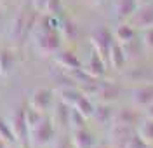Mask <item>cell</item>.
<instances>
[{"mask_svg":"<svg viewBox=\"0 0 153 148\" xmlns=\"http://www.w3.org/2000/svg\"><path fill=\"white\" fill-rule=\"evenodd\" d=\"M54 138V126H52V118L42 117L35 127L30 131V147L38 148L47 145L51 139Z\"/></svg>","mask_w":153,"mask_h":148,"instance_id":"obj_1","label":"cell"},{"mask_svg":"<svg viewBox=\"0 0 153 148\" xmlns=\"http://www.w3.org/2000/svg\"><path fill=\"white\" fill-rule=\"evenodd\" d=\"M35 44L40 52L52 54V52H57L59 45H61V39H59L57 30H38Z\"/></svg>","mask_w":153,"mask_h":148,"instance_id":"obj_2","label":"cell"},{"mask_svg":"<svg viewBox=\"0 0 153 148\" xmlns=\"http://www.w3.org/2000/svg\"><path fill=\"white\" fill-rule=\"evenodd\" d=\"M10 126L12 131L18 138V143L21 145H30V126L26 122V115H25V106H21L14 112V115L10 118Z\"/></svg>","mask_w":153,"mask_h":148,"instance_id":"obj_3","label":"cell"},{"mask_svg":"<svg viewBox=\"0 0 153 148\" xmlns=\"http://www.w3.org/2000/svg\"><path fill=\"white\" fill-rule=\"evenodd\" d=\"M52 103H54V92L51 89H38L33 92V96L30 99V106L40 110L42 113L47 112L52 106Z\"/></svg>","mask_w":153,"mask_h":148,"instance_id":"obj_4","label":"cell"},{"mask_svg":"<svg viewBox=\"0 0 153 148\" xmlns=\"http://www.w3.org/2000/svg\"><path fill=\"white\" fill-rule=\"evenodd\" d=\"M92 44L96 45V51L101 54V58H103V56H108L111 45H113L111 33L106 28H99L97 31H94V35H92Z\"/></svg>","mask_w":153,"mask_h":148,"instance_id":"obj_5","label":"cell"},{"mask_svg":"<svg viewBox=\"0 0 153 148\" xmlns=\"http://www.w3.org/2000/svg\"><path fill=\"white\" fill-rule=\"evenodd\" d=\"M73 147L75 148H94V136L87 129H75L73 132Z\"/></svg>","mask_w":153,"mask_h":148,"instance_id":"obj_6","label":"cell"},{"mask_svg":"<svg viewBox=\"0 0 153 148\" xmlns=\"http://www.w3.org/2000/svg\"><path fill=\"white\" fill-rule=\"evenodd\" d=\"M56 61L63 66V68H68V70H78L82 68L80 65V59L76 58L71 51H61L56 54Z\"/></svg>","mask_w":153,"mask_h":148,"instance_id":"obj_7","label":"cell"},{"mask_svg":"<svg viewBox=\"0 0 153 148\" xmlns=\"http://www.w3.org/2000/svg\"><path fill=\"white\" fill-rule=\"evenodd\" d=\"M14 68V54L10 49H0V77H7Z\"/></svg>","mask_w":153,"mask_h":148,"instance_id":"obj_8","label":"cell"},{"mask_svg":"<svg viewBox=\"0 0 153 148\" xmlns=\"http://www.w3.org/2000/svg\"><path fill=\"white\" fill-rule=\"evenodd\" d=\"M0 138L7 143V147L18 143V138H16V134H14V131H12L10 122H7L4 117H0Z\"/></svg>","mask_w":153,"mask_h":148,"instance_id":"obj_9","label":"cell"},{"mask_svg":"<svg viewBox=\"0 0 153 148\" xmlns=\"http://www.w3.org/2000/svg\"><path fill=\"white\" fill-rule=\"evenodd\" d=\"M87 71H89L91 75H94V77H99V75H103V73H105V65H103L101 54H99L97 51L92 52L91 61H89V66H87Z\"/></svg>","mask_w":153,"mask_h":148,"instance_id":"obj_10","label":"cell"},{"mask_svg":"<svg viewBox=\"0 0 153 148\" xmlns=\"http://www.w3.org/2000/svg\"><path fill=\"white\" fill-rule=\"evenodd\" d=\"M84 117H91V115H94V105L91 103V99L87 98V96H82L80 94V98L76 99V103L73 105Z\"/></svg>","mask_w":153,"mask_h":148,"instance_id":"obj_11","label":"cell"},{"mask_svg":"<svg viewBox=\"0 0 153 148\" xmlns=\"http://www.w3.org/2000/svg\"><path fill=\"white\" fill-rule=\"evenodd\" d=\"M70 110H71V106H70V105H66L65 101H59V103H57L56 118H57V122H59L61 126H66V124H70Z\"/></svg>","mask_w":153,"mask_h":148,"instance_id":"obj_12","label":"cell"},{"mask_svg":"<svg viewBox=\"0 0 153 148\" xmlns=\"http://www.w3.org/2000/svg\"><path fill=\"white\" fill-rule=\"evenodd\" d=\"M25 115H26V122H28V126H30V131L37 126L38 122L42 120V112L37 108H33V106H30V108H25Z\"/></svg>","mask_w":153,"mask_h":148,"instance_id":"obj_13","label":"cell"},{"mask_svg":"<svg viewBox=\"0 0 153 148\" xmlns=\"http://www.w3.org/2000/svg\"><path fill=\"white\" fill-rule=\"evenodd\" d=\"M78 98H80V92H78L76 89H73V87H66V89L61 91V101H65V103L70 105V106H73Z\"/></svg>","mask_w":153,"mask_h":148,"instance_id":"obj_14","label":"cell"},{"mask_svg":"<svg viewBox=\"0 0 153 148\" xmlns=\"http://www.w3.org/2000/svg\"><path fill=\"white\" fill-rule=\"evenodd\" d=\"M110 56H111V63H113L115 66H122L125 56H124L122 47H120L118 44H113V45H111V49H110Z\"/></svg>","mask_w":153,"mask_h":148,"instance_id":"obj_15","label":"cell"},{"mask_svg":"<svg viewBox=\"0 0 153 148\" xmlns=\"http://www.w3.org/2000/svg\"><path fill=\"white\" fill-rule=\"evenodd\" d=\"M70 124H71L75 129H82L84 127V124H85V117H84L75 106L70 110Z\"/></svg>","mask_w":153,"mask_h":148,"instance_id":"obj_16","label":"cell"},{"mask_svg":"<svg viewBox=\"0 0 153 148\" xmlns=\"http://www.w3.org/2000/svg\"><path fill=\"white\" fill-rule=\"evenodd\" d=\"M97 92H99V96H103V99H115L118 91H117V87H113L111 84H105V86L97 87Z\"/></svg>","mask_w":153,"mask_h":148,"instance_id":"obj_17","label":"cell"},{"mask_svg":"<svg viewBox=\"0 0 153 148\" xmlns=\"http://www.w3.org/2000/svg\"><path fill=\"white\" fill-rule=\"evenodd\" d=\"M94 115H96V118H97L99 122L106 124V122L110 120V117H111V110L108 108V106H105V105H101V106L94 108Z\"/></svg>","mask_w":153,"mask_h":148,"instance_id":"obj_18","label":"cell"},{"mask_svg":"<svg viewBox=\"0 0 153 148\" xmlns=\"http://www.w3.org/2000/svg\"><path fill=\"white\" fill-rule=\"evenodd\" d=\"M45 10L49 14H52V16H57L61 12V0H47Z\"/></svg>","mask_w":153,"mask_h":148,"instance_id":"obj_19","label":"cell"},{"mask_svg":"<svg viewBox=\"0 0 153 148\" xmlns=\"http://www.w3.org/2000/svg\"><path fill=\"white\" fill-rule=\"evenodd\" d=\"M117 37L120 40H131L134 37V31L127 25H124V26H120V28L117 30Z\"/></svg>","mask_w":153,"mask_h":148,"instance_id":"obj_20","label":"cell"},{"mask_svg":"<svg viewBox=\"0 0 153 148\" xmlns=\"http://www.w3.org/2000/svg\"><path fill=\"white\" fill-rule=\"evenodd\" d=\"M134 9V0H120V7H118V12L125 16V14H129L131 10Z\"/></svg>","mask_w":153,"mask_h":148,"instance_id":"obj_21","label":"cell"},{"mask_svg":"<svg viewBox=\"0 0 153 148\" xmlns=\"http://www.w3.org/2000/svg\"><path fill=\"white\" fill-rule=\"evenodd\" d=\"M45 5H47V0H33V7L37 10H45Z\"/></svg>","mask_w":153,"mask_h":148,"instance_id":"obj_22","label":"cell"},{"mask_svg":"<svg viewBox=\"0 0 153 148\" xmlns=\"http://www.w3.org/2000/svg\"><path fill=\"white\" fill-rule=\"evenodd\" d=\"M146 129H150V132L148 131H144L143 134H144V138H148V139H153V122H148L146 126H144Z\"/></svg>","mask_w":153,"mask_h":148,"instance_id":"obj_23","label":"cell"},{"mask_svg":"<svg viewBox=\"0 0 153 148\" xmlns=\"http://www.w3.org/2000/svg\"><path fill=\"white\" fill-rule=\"evenodd\" d=\"M56 148H70V145H68L66 141H59L56 145Z\"/></svg>","mask_w":153,"mask_h":148,"instance_id":"obj_24","label":"cell"},{"mask_svg":"<svg viewBox=\"0 0 153 148\" xmlns=\"http://www.w3.org/2000/svg\"><path fill=\"white\" fill-rule=\"evenodd\" d=\"M0 148H7V143H5L2 138H0Z\"/></svg>","mask_w":153,"mask_h":148,"instance_id":"obj_25","label":"cell"},{"mask_svg":"<svg viewBox=\"0 0 153 148\" xmlns=\"http://www.w3.org/2000/svg\"><path fill=\"white\" fill-rule=\"evenodd\" d=\"M4 28V18H2V12H0V31Z\"/></svg>","mask_w":153,"mask_h":148,"instance_id":"obj_26","label":"cell"},{"mask_svg":"<svg viewBox=\"0 0 153 148\" xmlns=\"http://www.w3.org/2000/svg\"><path fill=\"white\" fill-rule=\"evenodd\" d=\"M96 148H106V147H96Z\"/></svg>","mask_w":153,"mask_h":148,"instance_id":"obj_27","label":"cell"},{"mask_svg":"<svg viewBox=\"0 0 153 148\" xmlns=\"http://www.w3.org/2000/svg\"><path fill=\"white\" fill-rule=\"evenodd\" d=\"M152 112H153V106H152Z\"/></svg>","mask_w":153,"mask_h":148,"instance_id":"obj_28","label":"cell"}]
</instances>
